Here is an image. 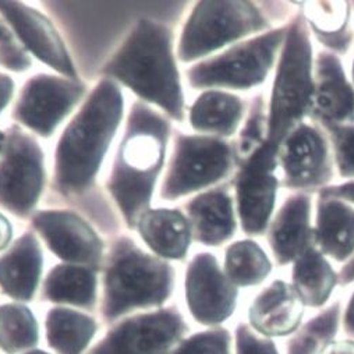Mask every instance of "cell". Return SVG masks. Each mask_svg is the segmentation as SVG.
Wrapping results in <instances>:
<instances>
[{"label": "cell", "mask_w": 354, "mask_h": 354, "mask_svg": "<svg viewBox=\"0 0 354 354\" xmlns=\"http://www.w3.org/2000/svg\"><path fill=\"white\" fill-rule=\"evenodd\" d=\"M122 113L123 98L118 85L101 81L57 144L55 180L62 192H80L91 185Z\"/></svg>", "instance_id": "cell-1"}, {"label": "cell", "mask_w": 354, "mask_h": 354, "mask_svg": "<svg viewBox=\"0 0 354 354\" xmlns=\"http://www.w3.org/2000/svg\"><path fill=\"white\" fill-rule=\"evenodd\" d=\"M102 71L183 120V90L171 55V34L160 24L141 20Z\"/></svg>", "instance_id": "cell-2"}, {"label": "cell", "mask_w": 354, "mask_h": 354, "mask_svg": "<svg viewBox=\"0 0 354 354\" xmlns=\"http://www.w3.org/2000/svg\"><path fill=\"white\" fill-rule=\"evenodd\" d=\"M167 134V123L158 113L141 104L133 106L108 185L130 226L149 205Z\"/></svg>", "instance_id": "cell-3"}, {"label": "cell", "mask_w": 354, "mask_h": 354, "mask_svg": "<svg viewBox=\"0 0 354 354\" xmlns=\"http://www.w3.org/2000/svg\"><path fill=\"white\" fill-rule=\"evenodd\" d=\"M314 59L310 27L303 9L288 23L268 105V141L279 149L282 141L314 111Z\"/></svg>", "instance_id": "cell-4"}, {"label": "cell", "mask_w": 354, "mask_h": 354, "mask_svg": "<svg viewBox=\"0 0 354 354\" xmlns=\"http://www.w3.org/2000/svg\"><path fill=\"white\" fill-rule=\"evenodd\" d=\"M173 270L136 247L120 240L111 255L105 277L104 314L112 321L136 308L160 306L173 289Z\"/></svg>", "instance_id": "cell-5"}, {"label": "cell", "mask_w": 354, "mask_h": 354, "mask_svg": "<svg viewBox=\"0 0 354 354\" xmlns=\"http://www.w3.org/2000/svg\"><path fill=\"white\" fill-rule=\"evenodd\" d=\"M271 30L272 23L254 2H200L182 34L179 57L192 62L239 39Z\"/></svg>", "instance_id": "cell-6"}, {"label": "cell", "mask_w": 354, "mask_h": 354, "mask_svg": "<svg viewBox=\"0 0 354 354\" xmlns=\"http://www.w3.org/2000/svg\"><path fill=\"white\" fill-rule=\"evenodd\" d=\"M286 34L288 24L241 41L193 66L187 74L192 86L250 90L261 85L274 68Z\"/></svg>", "instance_id": "cell-7"}, {"label": "cell", "mask_w": 354, "mask_h": 354, "mask_svg": "<svg viewBox=\"0 0 354 354\" xmlns=\"http://www.w3.org/2000/svg\"><path fill=\"white\" fill-rule=\"evenodd\" d=\"M234 165L233 147L225 140L180 136L176 141L162 197L174 200L216 185L232 173Z\"/></svg>", "instance_id": "cell-8"}, {"label": "cell", "mask_w": 354, "mask_h": 354, "mask_svg": "<svg viewBox=\"0 0 354 354\" xmlns=\"http://www.w3.org/2000/svg\"><path fill=\"white\" fill-rule=\"evenodd\" d=\"M278 148L268 140L239 166L234 177L237 214L247 236L268 232L281 182L275 176L279 166Z\"/></svg>", "instance_id": "cell-9"}, {"label": "cell", "mask_w": 354, "mask_h": 354, "mask_svg": "<svg viewBox=\"0 0 354 354\" xmlns=\"http://www.w3.org/2000/svg\"><path fill=\"white\" fill-rule=\"evenodd\" d=\"M283 169L281 186L311 193L328 187L333 179V152L328 134L315 123H301L279 145Z\"/></svg>", "instance_id": "cell-10"}, {"label": "cell", "mask_w": 354, "mask_h": 354, "mask_svg": "<svg viewBox=\"0 0 354 354\" xmlns=\"http://www.w3.org/2000/svg\"><path fill=\"white\" fill-rule=\"evenodd\" d=\"M44 186V156L27 134L12 131L0 160V204L24 216L37 204Z\"/></svg>", "instance_id": "cell-11"}, {"label": "cell", "mask_w": 354, "mask_h": 354, "mask_svg": "<svg viewBox=\"0 0 354 354\" xmlns=\"http://www.w3.org/2000/svg\"><path fill=\"white\" fill-rule=\"evenodd\" d=\"M185 332V321L174 310L141 314L113 328L90 354H167Z\"/></svg>", "instance_id": "cell-12"}, {"label": "cell", "mask_w": 354, "mask_h": 354, "mask_svg": "<svg viewBox=\"0 0 354 354\" xmlns=\"http://www.w3.org/2000/svg\"><path fill=\"white\" fill-rule=\"evenodd\" d=\"M84 93L78 82L41 74L23 88L15 116L19 122L48 137L73 109Z\"/></svg>", "instance_id": "cell-13"}, {"label": "cell", "mask_w": 354, "mask_h": 354, "mask_svg": "<svg viewBox=\"0 0 354 354\" xmlns=\"http://www.w3.org/2000/svg\"><path fill=\"white\" fill-rule=\"evenodd\" d=\"M237 296V288L227 279L212 254L194 257L186 275V300L196 321L204 325L226 321L236 310Z\"/></svg>", "instance_id": "cell-14"}, {"label": "cell", "mask_w": 354, "mask_h": 354, "mask_svg": "<svg viewBox=\"0 0 354 354\" xmlns=\"http://www.w3.org/2000/svg\"><path fill=\"white\" fill-rule=\"evenodd\" d=\"M32 225L63 261L93 265L101 259L102 243L84 219L66 211L38 212Z\"/></svg>", "instance_id": "cell-15"}, {"label": "cell", "mask_w": 354, "mask_h": 354, "mask_svg": "<svg viewBox=\"0 0 354 354\" xmlns=\"http://www.w3.org/2000/svg\"><path fill=\"white\" fill-rule=\"evenodd\" d=\"M314 111L315 124H354V86L348 82L337 55L319 52L314 60Z\"/></svg>", "instance_id": "cell-16"}, {"label": "cell", "mask_w": 354, "mask_h": 354, "mask_svg": "<svg viewBox=\"0 0 354 354\" xmlns=\"http://www.w3.org/2000/svg\"><path fill=\"white\" fill-rule=\"evenodd\" d=\"M311 196L297 192L288 197L268 227V243L281 267L295 262L315 244L311 226Z\"/></svg>", "instance_id": "cell-17"}, {"label": "cell", "mask_w": 354, "mask_h": 354, "mask_svg": "<svg viewBox=\"0 0 354 354\" xmlns=\"http://www.w3.org/2000/svg\"><path fill=\"white\" fill-rule=\"evenodd\" d=\"M0 12L37 57L56 71L75 77L67 49L46 17L19 2H0Z\"/></svg>", "instance_id": "cell-18"}, {"label": "cell", "mask_w": 354, "mask_h": 354, "mask_svg": "<svg viewBox=\"0 0 354 354\" xmlns=\"http://www.w3.org/2000/svg\"><path fill=\"white\" fill-rule=\"evenodd\" d=\"M304 310L292 285L274 281L251 303L248 318L251 326L265 336H286L296 332Z\"/></svg>", "instance_id": "cell-19"}, {"label": "cell", "mask_w": 354, "mask_h": 354, "mask_svg": "<svg viewBox=\"0 0 354 354\" xmlns=\"http://www.w3.org/2000/svg\"><path fill=\"white\" fill-rule=\"evenodd\" d=\"M192 229L197 241L216 247L230 240L237 229L234 204L225 189H214L197 196L187 205Z\"/></svg>", "instance_id": "cell-20"}, {"label": "cell", "mask_w": 354, "mask_h": 354, "mask_svg": "<svg viewBox=\"0 0 354 354\" xmlns=\"http://www.w3.org/2000/svg\"><path fill=\"white\" fill-rule=\"evenodd\" d=\"M42 271V252L37 239L27 233L0 257V288L12 299H32Z\"/></svg>", "instance_id": "cell-21"}, {"label": "cell", "mask_w": 354, "mask_h": 354, "mask_svg": "<svg viewBox=\"0 0 354 354\" xmlns=\"http://www.w3.org/2000/svg\"><path fill=\"white\" fill-rule=\"evenodd\" d=\"M317 248L337 262L354 255V208L342 200L318 196L315 222Z\"/></svg>", "instance_id": "cell-22"}, {"label": "cell", "mask_w": 354, "mask_h": 354, "mask_svg": "<svg viewBox=\"0 0 354 354\" xmlns=\"http://www.w3.org/2000/svg\"><path fill=\"white\" fill-rule=\"evenodd\" d=\"M138 229L156 254L173 259L186 257L192 241V226L179 211H147L140 216Z\"/></svg>", "instance_id": "cell-23"}, {"label": "cell", "mask_w": 354, "mask_h": 354, "mask_svg": "<svg viewBox=\"0 0 354 354\" xmlns=\"http://www.w3.org/2000/svg\"><path fill=\"white\" fill-rule=\"evenodd\" d=\"M292 281L301 304L317 308L329 300L339 277L325 255L314 247L293 262Z\"/></svg>", "instance_id": "cell-24"}, {"label": "cell", "mask_w": 354, "mask_h": 354, "mask_svg": "<svg viewBox=\"0 0 354 354\" xmlns=\"http://www.w3.org/2000/svg\"><path fill=\"white\" fill-rule=\"evenodd\" d=\"M245 113V104L237 95L223 91H207L193 105L190 123L196 130L232 137Z\"/></svg>", "instance_id": "cell-25"}, {"label": "cell", "mask_w": 354, "mask_h": 354, "mask_svg": "<svg viewBox=\"0 0 354 354\" xmlns=\"http://www.w3.org/2000/svg\"><path fill=\"white\" fill-rule=\"evenodd\" d=\"M301 6L307 24L318 42L332 53H347L353 42L350 2H307Z\"/></svg>", "instance_id": "cell-26"}, {"label": "cell", "mask_w": 354, "mask_h": 354, "mask_svg": "<svg viewBox=\"0 0 354 354\" xmlns=\"http://www.w3.org/2000/svg\"><path fill=\"white\" fill-rule=\"evenodd\" d=\"M44 296L53 303L91 308L97 300V277L81 265H57L45 281Z\"/></svg>", "instance_id": "cell-27"}, {"label": "cell", "mask_w": 354, "mask_h": 354, "mask_svg": "<svg viewBox=\"0 0 354 354\" xmlns=\"http://www.w3.org/2000/svg\"><path fill=\"white\" fill-rule=\"evenodd\" d=\"M45 326L46 339L57 354H81L98 329L93 317L64 307L52 308Z\"/></svg>", "instance_id": "cell-28"}, {"label": "cell", "mask_w": 354, "mask_h": 354, "mask_svg": "<svg viewBox=\"0 0 354 354\" xmlns=\"http://www.w3.org/2000/svg\"><path fill=\"white\" fill-rule=\"evenodd\" d=\"M272 262L254 240H240L230 244L225 254V274L236 288L261 285L270 277Z\"/></svg>", "instance_id": "cell-29"}, {"label": "cell", "mask_w": 354, "mask_h": 354, "mask_svg": "<svg viewBox=\"0 0 354 354\" xmlns=\"http://www.w3.org/2000/svg\"><path fill=\"white\" fill-rule=\"evenodd\" d=\"M39 339L38 322L21 304L0 306V350L17 354L32 348Z\"/></svg>", "instance_id": "cell-30"}, {"label": "cell", "mask_w": 354, "mask_h": 354, "mask_svg": "<svg viewBox=\"0 0 354 354\" xmlns=\"http://www.w3.org/2000/svg\"><path fill=\"white\" fill-rule=\"evenodd\" d=\"M340 319V303L336 301L308 321L289 342L288 354H318L333 339Z\"/></svg>", "instance_id": "cell-31"}, {"label": "cell", "mask_w": 354, "mask_h": 354, "mask_svg": "<svg viewBox=\"0 0 354 354\" xmlns=\"http://www.w3.org/2000/svg\"><path fill=\"white\" fill-rule=\"evenodd\" d=\"M265 101L261 94L255 95L250 102L245 123L236 142L234 159L240 165L252 152H255L265 141L268 140V113L265 112Z\"/></svg>", "instance_id": "cell-32"}, {"label": "cell", "mask_w": 354, "mask_h": 354, "mask_svg": "<svg viewBox=\"0 0 354 354\" xmlns=\"http://www.w3.org/2000/svg\"><path fill=\"white\" fill-rule=\"evenodd\" d=\"M329 137L333 160L340 177L354 179V124H318Z\"/></svg>", "instance_id": "cell-33"}, {"label": "cell", "mask_w": 354, "mask_h": 354, "mask_svg": "<svg viewBox=\"0 0 354 354\" xmlns=\"http://www.w3.org/2000/svg\"><path fill=\"white\" fill-rule=\"evenodd\" d=\"M170 354H230V333L222 328L196 333Z\"/></svg>", "instance_id": "cell-34"}, {"label": "cell", "mask_w": 354, "mask_h": 354, "mask_svg": "<svg viewBox=\"0 0 354 354\" xmlns=\"http://www.w3.org/2000/svg\"><path fill=\"white\" fill-rule=\"evenodd\" d=\"M0 64L13 71H24L31 66L27 52L19 45L2 21H0Z\"/></svg>", "instance_id": "cell-35"}, {"label": "cell", "mask_w": 354, "mask_h": 354, "mask_svg": "<svg viewBox=\"0 0 354 354\" xmlns=\"http://www.w3.org/2000/svg\"><path fill=\"white\" fill-rule=\"evenodd\" d=\"M236 344L237 354H279L272 340L257 336L244 324L237 326Z\"/></svg>", "instance_id": "cell-36"}, {"label": "cell", "mask_w": 354, "mask_h": 354, "mask_svg": "<svg viewBox=\"0 0 354 354\" xmlns=\"http://www.w3.org/2000/svg\"><path fill=\"white\" fill-rule=\"evenodd\" d=\"M318 196L342 200L344 203L354 204V180L337 185V186H328L318 192Z\"/></svg>", "instance_id": "cell-37"}, {"label": "cell", "mask_w": 354, "mask_h": 354, "mask_svg": "<svg viewBox=\"0 0 354 354\" xmlns=\"http://www.w3.org/2000/svg\"><path fill=\"white\" fill-rule=\"evenodd\" d=\"M318 354H354V342L351 340H339L328 342L322 346Z\"/></svg>", "instance_id": "cell-38"}, {"label": "cell", "mask_w": 354, "mask_h": 354, "mask_svg": "<svg viewBox=\"0 0 354 354\" xmlns=\"http://www.w3.org/2000/svg\"><path fill=\"white\" fill-rule=\"evenodd\" d=\"M13 90H15L13 80L6 74H0V112H2L10 102Z\"/></svg>", "instance_id": "cell-39"}, {"label": "cell", "mask_w": 354, "mask_h": 354, "mask_svg": "<svg viewBox=\"0 0 354 354\" xmlns=\"http://www.w3.org/2000/svg\"><path fill=\"white\" fill-rule=\"evenodd\" d=\"M12 234H13V230H12L10 222L0 214V250L8 247V244L12 240Z\"/></svg>", "instance_id": "cell-40"}, {"label": "cell", "mask_w": 354, "mask_h": 354, "mask_svg": "<svg viewBox=\"0 0 354 354\" xmlns=\"http://www.w3.org/2000/svg\"><path fill=\"white\" fill-rule=\"evenodd\" d=\"M339 277V285L347 286L351 282H354V255L347 261L346 265H343V268L337 274Z\"/></svg>", "instance_id": "cell-41"}, {"label": "cell", "mask_w": 354, "mask_h": 354, "mask_svg": "<svg viewBox=\"0 0 354 354\" xmlns=\"http://www.w3.org/2000/svg\"><path fill=\"white\" fill-rule=\"evenodd\" d=\"M343 326L346 333H348L350 336H354V293L351 295L347 308L344 311V317H343Z\"/></svg>", "instance_id": "cell-42"}, {"label": "cell", "mask_w": 354, "mask_h": 354, "mask_svg": "<svg viewBox=\"0 0 354 354\" xmlns=\"http://www.w3.org/2000/svg\"><path fill=\"white\" fill-rule=\"evenodd\" d=\"M23 354H49V353H46L44 350H30V351H26Z\"/></svg>", "instance_id": "cell-43"}, {"label": "cell", "mask_w": 354, "mask_h": 354, "mask_svg": "<svg viewBox=\"0 0 354 354\" xmlns=\"http://www.w3.org/2000/svg\"><path fill=\"white\" fill-rule=\"evenodd\" d=\"M5 141H6V137H5V134L2 131H0V151H2V147H3Z\"/></svg>", "instance_id": "cell-44"}, {"label": "cell", "mask_w": 354, "mask_h": 354, "mask_svg": "<svg viewBox=\"0 0 354 354\" xmlns=\"http://www.w3.org/2000/svg\"><path fill=\"white\" fill-rule=\"evenodd\" d=\"M351 77H353V81H354V62H353V66H351Z\"/></svg>", "instance_id": "cell-45"}, {"label": "cell", "mask_w": 354, "mask_h": 354, "mask_svg": "<svg viewBox=\"0 0 354 354\" xmlns=\"http://www.w3.org/2000/svg\"><path fill=\"white\" fill-rule=\"evenodd\" d=\"M351 5H353V6H354V3H351Z\"/></svg>", "instance_id": "cell-46"}]
</instances>
